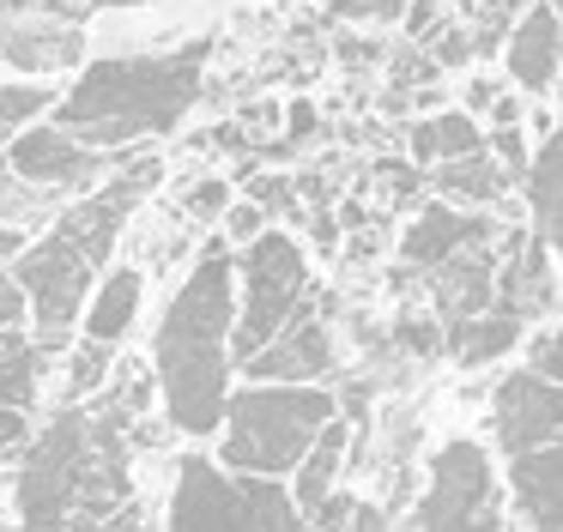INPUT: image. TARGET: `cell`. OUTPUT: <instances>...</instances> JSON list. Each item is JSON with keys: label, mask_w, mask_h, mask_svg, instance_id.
Instances as JSON below:
<instances>
[{"label": "cell", "mask_w": 563, "mask_h": 532, "mask_svg": "<svg viewBox=\"0 0 563 532\" xmlns=\"http://www.w3.org/2000/svg\"><path fill=\"white\" fill-rule=\"evenodd\" d=\"M400 345H406V351H418V357H430V351L442 345L437 321H424V314H418V321H400Z\"/></svg>", "instance_id": "83f0119b"}, {"label": "cell", "mask_w": 563, "mask_h": 532, "mask_svg": "<svg viewBox=\"0 0 563 532\" xmlns=\"http://www.w3.org/2000/svg\"><path fill=\"white\" fill-rule=\"evenodd\" d=\"M188 212H200V218L224 212V181H207L200 193H188Z\"/></svg>", "instance_id": "1f68e13d"}, {"label": "cell", "mask_w": 563, "mask_h": 532, "mask_svg": "<svg viewBox=\"0 0 563 532\" xmlns=\"http://www.w3.org/2000/svg\"><path fill=\"white\" fill-rule=\"evenodd\" d=\"M509 181H515V176L497 164V152H490V145H478V152H466V157L437 164L442 200H461V206H490V200H503V188H509Z\"/></svg>", "instance_id": "d6986e66"}, {"label": "cell", "mask_w": 563, "mask_h": 532, "mask_svg": "<svg viewBox=\"0 0 563 532\" xmlns=\"http://www.w3.org/2000/svg\"><path fill=\"white\" fill-rule=\"evenodd\" d=\"M200 67H207V43L91 60L74 91L55 103V121L91 145H134L146 133H170L200 97Z\"/></svg>", "instance_id": "277c9868"}, {"label": "cell", "mask_w": 563, "mask_h": 532, "mask_svg": "<svg viewBox=\"0 0 563 532\" xmlns=\"http://www.w3.org/2000/svg\"><path fill=\"white\" fill-rule=\"evenodd\" d=\"M152 181H158V157H128L122 169H110V181H103L91 200H79L74 212L55 218L49 236L19 242L7 273L25 290L31 326H37L43 345H55V339L74 326V314L86 309V297H91V285H98L103 261H110L115 236H122L128 212L146 200Z\"/></svg>", "instance_id": "7a4b0ae2"}, {"label": "cell", "mask_w": 563, "mask_h": 532, "mask_svg": "<svg viewBox=\"0 0 563 532\" xmlns=\"http://www.w3.org/2000/svg\"><path fill=\"white\" fill-rule=\"evenodd\" d=\"M490 435L503 454H521L539 442H563V381L527 363L521 375H503L490 394Z\"/></svg>", "instance_id": "30bf717a"}, {"label": "cell", "mask_w": 563, "mask_h": 532, "mask_svg": "<svg viewBox=\"0 0 563 532\" xmlns=\"http://www.w3.org/2000/svg\"><path fill=\"white\" fill-rule=\"evenodd\" d=\"M122 411L110 394L98 411H62L31 442L25 478H19L13 514L25 527H128V459H122Z\"/></svg>", "instance_id": "3957f363"}, {"label": "cell", "mask_w": 563, "mask_h": 532, "mask_svg": "<svg viewBox=\"0 0 563 532\" xmlns=\"http://www.w3.org/2000/svg\"><path fill=\"white\" fill-rule=\"evenodd\" d=\"M255 381H316L333 369V339L316 314H291L255 357H243Z\"/></svg>", "instance_id": "4fadbf2b"}, {"label": "cell", "mask_w": 563, "mask_h": 532, "mask_svg": "<svg viewBox=\"0 0 563 532\" xmlns=\"http://www.w3.org/2000/svg\"><path fill=\"white\" fill-rule=\"evenodd\" d=\"M545 7H551V12H558V19H563V0H545Z\"/></svg>", "instance_id": "d590c367"}, {"label": "cell", "mask_w": 563, "mask_h": 532, "mask_svg": "<svg viewBox=\"0 0 563 532\" xmlns=\"http://www.w3.org/2000/svg\"><path fill=\"white\" fill-rule=\"evenodd\" d=\"M25 442H31V430H25V411L0 406V459H7V454H19Z\"/></svg>", "instance_id": "f1b7e54d"}, {"label": "cell", "mask_w": 563, "mask_h": 532, "mask_svg": "<svg viewBox=\"0 0 563 532\" xmlns=\"http://www.w3.org/2000/svg\"><path fill=\"white\" fill-rule=\"evenodd\" d=\"M236 273H243L236 278L243 285V309H236V326H231V351L236 357H255L291 314H303L309 266H303V248L285 230H255L243 261H236Z\"/></svg>", "instance_id": "52a82bcc"}, {"label": "cell", "mask_w": 563, "mask_h": 532, "mask_svg": "<svg viewBox=\"0 0 563 532\" xmlns=\"http://www.w3.org/2000/svg\"><path fill=\"white\" fill-rule=\"evenodd\" d=\"M490 236H497V224H490L478 206L430 200V206H418L412 230L400 236V254H406L412 266H437V261H449V254L473 248V242H490Z\"/></svg>", "instance_id": "7c38bea8"}, {"label": "cell", "mask_w": 563, "mask_h": 532, "mask_svg": "<svg viewBox=\"0 0 563 532\" xmlns=\"http://www.w3.org/2000/svg\"><path fill=\"white\" fill-rule=\"evenodd\" d=\"M485 248L490 242H473V248H461V254L430 266V273H437V302H442L449 321H466V314L497 302V261H490Z\"/></svg>", "instance_id": "9a60e30c"}, {"label": "cell", "mask_w": 563, "mask_h": 532, "mask_svg": "<svg viewBox=\"0 0 563 532\" xmlns=\"http://www.w3.org/2000/svg\"><path fill=\"white\" fill-rule=\"evenodd\" d=\"M533 369L551 375V381H563V333H539L533 339Z\"/></svg>", "instance_id": "4316f807"}, {"label": "cell", "mask_w": 563, "mask_h": 532, "mask_svg": "<svg viewBox=\"0 0 563 532\" xmlns=\"http://www.w3.org/2000/svg\"><path fill=\"white\" fill-rule=\"evenodd\" d=\"M509 490H515V514L527 527H563V442H539L509 454Z\"/></svg>", "instance_id": "5bb4252c"}, {"label": "cell", "mask_w": 563, "mask_h": 532, "mask_svg": "<svg viewBox=\"0 0 563 532\" xmlns=\"http://www.w3.org/2000/svg\"><path fill=\"white\" fill-rule=\"evenodd\" d=\"M7 169L31 188L67 193V188H98L110 169H122V157H110V145H91L74 128L49 121V128H31L7 145Z\"/></svg>", "instance_id": "9c48e42d"}, {"label": "cell", "mask_w": 563, "mask_h": 532, "mask_svg": "<svg viewBox=\"0 0 563 532\" xmlns=\"http://www.w3.org/2000/svg\"><path fill=\"white\" fill-rule=\"evenodd\" d=\"M231 326H236V261L212 242L170 297L152 339V369L164 387V411L183 435H212L231 399Z\"/></svg>", "instance_id": "6da1fadb"}, {"label": "cell", "mask_w": 563, "mask_h": 532, "mask_svg": "<svg viewBox=\"0 0 563 532\" xmlns=\"http://www.w3.org/2000/svg\"><path fill=\"white\" fill-rule=\"evenodd\" d=\"M485 145H490V152H497V164L509 169V176H527V164H533V157H527L521 121H509V128H490V133H485Z\"/></svg>", "instance_id": "d4e9b609"}, {"label": "cell", "mask_w": 563, "mask_h": 532, "mask_svg": "<svg viewBox=\"0 0 563 532\" xmlns=\"http://www.w3.org/2000/svg\"><path fill=\"white\" fill-rule=\"evenodd\" d=\"M49 103H55L49 85H0V152H7V133H13L19 121L43 115Z\"/></svg>", "instance_id": "7402d4cb"}, {"label": "cell", "mask_w": 563, "mask_h": 532, "mask_svg": "<svg viewBox=\"0 0 563 532\" xmlns=\"http://www.w3.org/2000/svg\"><path fill=\"white\" fill-rule=\"evenodd\" d=\"M134 314H140V273L134 266H115V273L86 297V339L91 345H115V339L134 326Z\"/></svg>", "instance_id": "ac0fdd59"}, {"label": "cell", "mask_w": 563, "mask_h": 532, "mask_svg": "<svg viewBox=\"0 0 563 532\" xmlns=\"http://www.w3.org/2000/svg\"><path fill=\"white\" fill-rule=\"evenodd\" d=\"M412 527H503L497 508V472L473 435H454L430 459V484L412 508Z\"/></svg>", "instance_id": "ba28073f"}, {"label": "cell", "mask_w": 563, "mask_h": 532, "mask_svg": "<svg viewBox=\"0 0 563 532\" xmlns=\"http://www.w3.org/2000/svg\"><path fill=\"white\" fill-rule=\"evenodd\" d=\"M503 85L497 79H466V109H490V97H497Z\"/></svg>", "instance_id": "836d02e7"}, {"label": "cell", "mask_w": 563, "mask_h": 532, "mask_svg": "<svg viewBox=\"0 0 563 532\" xmlns=\"http://www.w3.org/2000/svg\"><path fill=\"white\" fill-rule=\"evenodd\" d=\"M485 145V128H478L473 109H442V115H424L412 128V164H449V157H466Z\"/></svg>", "instance_id": "ffe728a7"}, {"label": "cell", "mask_w": 563, "mask_h": 532, "mask_svg": "<svg viewBox=\"0 0 563 532\" xmlns=\"http://www.w3.org/2000/svg\"><path fill=\"white\" fill-rule=\"evenodd\" d=\"M509 121H521V97L497 91V97H490V128H509Z\"/></svg>", "instance_id": "d6a6232c"}, {"label": "cell", "mask_w": 563, "mask_h": 532, "mask_svg": "<svg viewBox=\"0 0 563 532\" xmlns=\"http://www.w3.org/2000/svg\"><path fill=\"white\" fill-rule=\"evenodd\" d=\"M170 527L183 532H285L303 527V508L267 472H236L188 454L176 459V490H170Z\"/></svg>", "instance_id": "8992f818"}, {"label": "cell", "mask_w": 563, "mask_h": 532, "mask_svg": "<svg viewBox=\"0 0 563 532\" xmlns=\"http://www.w3.org/2000/svg\"><path fill=\"white\" fill-rule=\"evenodd\" d=\"M328 12L345 24H394L406 19V0H328Z\"/></svg>", "instance_id": "cb8c5ba5"}, {"label": "cell", "mask_w": 563, "mask_h": 532, "mask_svg": "<svg viewBox=\"0 0 563 532\" xmlns=\"http://www.w3.org/2000/svg\"><path fill=\"white\" fill-rule=\"evenodd\" d=\"M345 442H352V435H345V423H340V411H333L328 423H321V435L316 442H309V454L297 459V508H303V514H316V502L321 496L333 490V484H340V466H345Z\"/></svg>", "instance_id": "44dd1931"}, {"label": "cell", "mask_w": 563, "mask_h": 532, "mask_svg": "<svg viewBox=\"0 0 563 532\" xmlns=\"http://www.w3.org/2000/svg\"><path fill=\"white\" fill-rule=\"evenodd\" d=\"M424 36H437V43H430V60H437V67H461V60L473 55V36L466 31H437V24H430Z\"/></svg>", "instance_id": "484cf974"}, {"label": "cell", "mask_w": 563, "mask_h": 532, "mask_svg": "<svg viewBox=\"0 0 563 532\" xmlns=\"http://www.w3.org/2000/svg\"><path fill=\"white\" fill-rule=\"evenodd\" d=\"M13 254H19V230H13V224H0V326L25 314V290H19L13 273H7V261H13Z\"/></svg>", "instance_id": "603a6c76"}, {"label": "cell", "mask_w": 563, "mask_h": 532, "mask_svg": "<svg viewBox=\"0 0 563 532\" xmlns=\"http://www.w3.org/2000/svg\"><path fill=\"white\" fill-rule=\"evenodd\" d=\"M224 230H231L236 242H249L255 230H267V218H261V206H236V212L224 218Z\"/></svg>", "instance_id": "f546056e"}, {"label": "cell", "mask_w": 563, "mask_h": 532, "mask_svg": "<svg viewBox=\"0 0 563 532\" xmlns=\"http://www.w3.org/2000/svg\"><path fill=\"white\" fill-rule=\"evenodd\" d=\"M503 67H509L515 91H551L563 73V19L545 7V0H527L521 12H515L509 36H503Z\"/></svg>", "instance_id": "8fae6325"}, {"label": "cell", "mask_w": 563, "mask_h": 532, "mask_svg": "<svg viewBox=\"0 0 563 532\" xmlns=\"http://www.w3.org/2000/svg\"><path fill=\"white\" fill-rule=\"evenodd\" d=\"M527 206H533V224L551 261L563 266V133H545V145L527 164Z\"/></svg>", "instance_id": "2e32d148"}, {"label": "cell", "mask_w": 563, "mask_h": 532, "mask_svg": "<svg viewBox=\"0 0 563 532\" xmlns=\"http://www.w3.org/2000/svg\"><path fill=\"white\" fill-rule=\"evenodd\" d=\"M333 394L316 381H249L243 394L224 399V466L236 472H267L285 478L297 472V459L309 454V442L321 435V423L333 418Z\"/></svg>", "instance_id": "5b68a950"}, {"label": "cell", "mask_w": 563, "mask_h": 532, "mask_svg": "<svg viewBox=\"0 0 563 532\" xmlns=\"http://www.w3.org/2000/svg\"><path fill=\"white\" fill-rule=\"evenodd\" d=\"M515 339H521V314H515V309H503V302H490V309L466 314V321H449V351L466 363V369L509 357V351H515Z\"/></svg>", "instance_id": "e0dca14e"}, {"label": "cell", "mask_w": 563, "mask_h": 532, "mask_svg": "<svg viewBox=\"0 0 563 532\" xmlns=\"http://www.w3.org/2000/svg\"><path fill=\"white\" fill-rule=\"evenodd\" d=\"M551 91H558V97H563V73H558V85H551Z\"/></svg>", "instance_id": "8d00e7d4"}, {"label": "cell", "mask_w": 563, "mask_h": 532, "mask_svg": "<svg viewBox=\"0 0 563 532\" xmlns=\"http://www.w3.org/2000/svg\"><path fill=\"white\" fill-rule=\"evenodd\" d=\"M437 7H442V0H406V31L424 36L430 24H437Z\"/></svg>", "instance_id": "4dcf8cb0"}, {"label": "cell", "mask_w": 563, "mask_h": 532, "mask_svg": "<svg viewBox=\"0 0 563 532\" xmlns=\"http://www.w3.org/2000/svg\"><path fill=\"white\" fill-rule=\"evenodd\" d=\"M291 128H297V133H309V128H316V109L297 103V109H291Z\"/></svg>", "instance_id": "e575fe53"}]
</instances>
